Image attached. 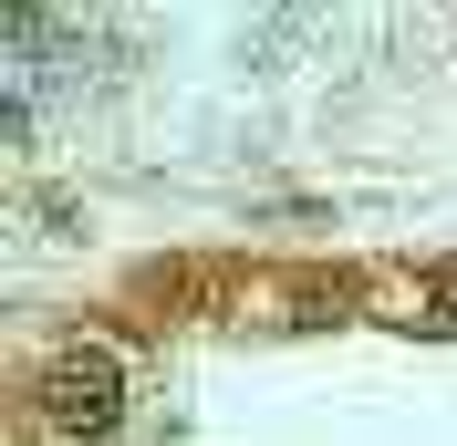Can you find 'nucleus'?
<instances>
[{
	"mask_svg": "<svg viewBox=\"0 0 457 446\" xmlns=\"http://www.w3.org/2000/svg\"><path fill=\"white\" fill-rule=\"evenodd\" d=\"M42 416L62 436H104L125 416V363H114V343H62L53 374H42Z\"/></svg>",
	"mask_w": 457,
	"mask_h": 446,
	"instance_id": "obj_1",
	"label": "nucleus"
}]
</instances>
